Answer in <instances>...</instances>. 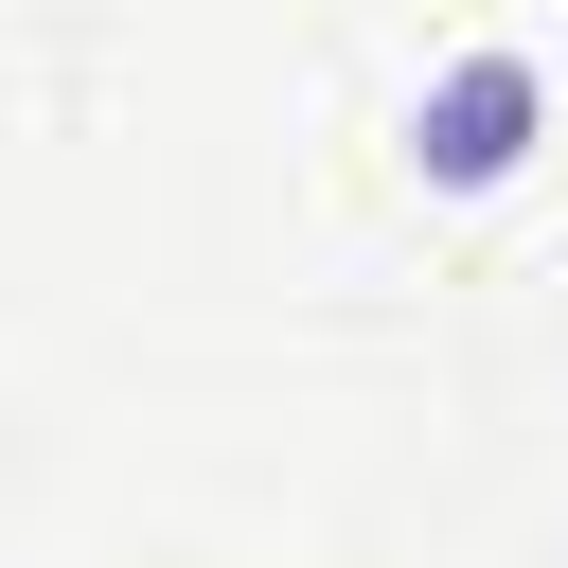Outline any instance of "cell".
<instances>
[{"mask_svg":"<svg viewBox=\"0 0 568 568\" xmlns=\"http://www.w3.org/2000/svg\"><path fill=\"white\" fill-rule=\"evenodd\" d=\"M408 178L426 195H515L532 178V142H550V53L532 36H479V53H444L426 89H408Z\"/></svg>","mask_w":568,"mask_h":568,"instance_id":"obj_1","label":"cell"}]
</instances>
